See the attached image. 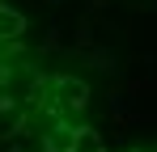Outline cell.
I'll list each match as a JSON object with an SVG mask.
<instances>
[{"instance_id": "obj_4", "label": "cell", "mask_w": 157, "mask_h": 152, "mask_svg": "<svg viewBox=\"0 0 157 152\" xmlns=\"http://www.w3.org/2000/svg\"><path fill=\"white\" fill-rule=\"evenodd\" d=\"M68 152H106V144H102V135L94 127H77V139H72Z\"/></svg>"}, {"instance_id": "obj_3", "label": "cell", "mask_w": 157, "mask_h": 152, "mask_svg": "<svg viewBox=\"0 0 157 152\" xmlns=\"http://www.w3.org/2000/svg\"><path fill=\"white\" fill-rule=\"evenodd\" d=\"M21 34H26V17L17 9L0 4V42H21Z\"/></svg>"}, {"instance_id": "obj_2", "label": "cell", "mask_w": 157, "mask_h": 152, "mask_svg": "<svg viewBox=\"0 0 157 152\" xmlns=\"http://www.w3.org/2000/svg\"><path fill=\"white\" fill-rule=\"evenodd\" d=\"M26 118H30L26 101H4V106H0V139L21 135V131H26Z\"/></svg>"}, {"instance_id": "obj_1", "label": "cell", "mask_w": 157, "mask_h": 152, "mask_svg": "<svg viewBox=\"0 0 157 152\" xmlns=\"http://www.w3.org/2000/svg\"><path fill=\"white\" fill-rule=\"evenodd\" d=\"M85 106H89V85L81 76H51V114L55 118L72 123L77 110H85Z\"/></svg>"}]
</instances>
